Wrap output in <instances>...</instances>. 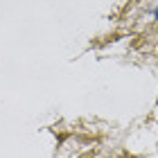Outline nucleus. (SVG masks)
<instances>
[{
    "instance_id": "obj_1",
    "label": "nucleus",
    "mask_w": 158,
    "mask_h": 158,
    "mask_svg": "<svg viewBox=\"0 0 158 158\" xmlns=\"http://www.w3.org/2000/svg\"><path fill=\"white\" fill-rule=\"evenodd\" d=\"M156 20H158V9H156Z\"/></svg>"
}]
</instances>
